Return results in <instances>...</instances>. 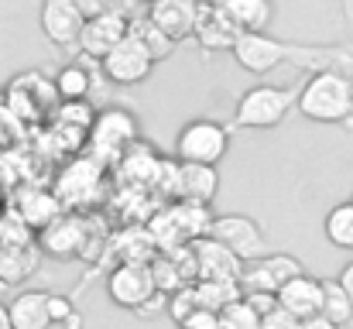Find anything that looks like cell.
I'll return each mask as SVG.
<instances>
[{"label":"cell","mask_w":353,"mask_h":329,"mask_svg":"<svg viewBox=\"0 0 353 329\" xmlns=\"http://www.w3.org/2000/svg\"><path fill=\"white\" fill-rule=\"evenodd\" d=\"M295 110L316 123H343L353 113V83L343 72H316L295 93Z\"/></svg>","instance_id":"6da1fadb"},{"label":"cell","mask_w":353,"mask_h":329,"mask_svg":"<svg viewBox=\"0 0 353 329\" xmlns=\"http://www.w3.org/2000/svg\"><path fill=\"white\" fill-rule=\"evenodd\" d=\"M295 107V90L288 86H271V83H261L254 90H247L234 110V127L243 130H271L278 127Z\"/></svg>","instance_id":"7a4b0ae2"},{"label":"cell","mask_w":353,"mask_h":329,"mask_svg":"<svg viewBox=\"0 0 353 329\" xmlns=\"http://www.w3.org/2000/svg\"><path fill=\"white\" fill-rule=\"evenodd\" d=\"M137 137H141V127H137V117H134L130 110L110 107V110H100V113L93 117L90 148H93V154H97L100 165L123 158V154L134 148Z\"/></svg>","instance_id":"3957f363"},{"label":"cell","mask_w":353,"mask_h":329,"mask_svg":"<svg viewBox=\"0 0 353 329\" xmlns=\"http://www.w3.org/2000/svg\"><path fill=\"white\" fill-rule=\"evenodd\" d=\"M230 151V130L220 120L199 117L189 120L179 137H175V158L179 161H196V165H220Z\"/></svg>","instance_id":"277c9868"},{"label":"cell","mask_w":353,"mask_h":329,"mask_svg":"<svg viewBox=\"0 0 353 329\" xmlns=\"http://www.w3.org/2000/svg\"><path fill=\"white\" fill-rule=\"evenodd\" d=\"M107 295L117 309L141 312L154 295H161L151 275V261H120L107 278Z\"/></svg>","instance_id":"5b68a950"},{"label":"cell","mask_w":353,"mask_h":329,"mask_svg":"<svg viewBox=\"0 0 353 329\" xmlns=\"http://www.w3.org/2000/svg\"><path fill=\"white\" fill-rule=\"evenodd\" d=\"M206 237H213V240H220L223 247H230L243 264H250V261H257V257L268 254V237H264V230L257 226V219L243 217V213L213 217Z\"/></svg>","instance_id":"8992f818"},{"label":"cell","mask_w":353,"mask_h":329,"mask_svg":"<svg viewBox=\"0 0 353 329\" xmlns=\"http://www.w3.org/2000/svg\"><path fill=\"white\" fill-rule=\"evenodd\" d=\"M100 69H103V76H107L110 83H117V86H137V83H144V79L151 76L154 59L148 55V48H144L134 34H127L123 41H117V45L100 59Z\"/></svg>","instance_id":"52a82bcc"},{"label":"cell","mask_w":353,"mask_h":329,"mask_svg":"<svg viewBox=\"0 0 353 329\" xmlns=\"http://www.w3.org/2000/svg\"><path fill=\"white\" fill-rule=\"evenodd\" d=\"M230 52H234L236 66L254 76H268L288 59V48L281 41H274L268 31H240Z\"/></svg>","instance_id":"ba28073f"},{"label":"cell","mask_w":353,"mask_h":329,"mask_svg":"<svg viewBox=\"0 0 353 329\" xmlns=\"http://www.w3.org/2000/svg\"><path fill=\"white\" fill-rule=\"evenodd\" d=\"M130 34V21H127V14L117 10V7H110V10H103V14H97V17H86L83 21V31H79V52L83 55H90V59H103L117 41H123Z\"/></svg>","instance_id":"9c48e42d"},{"label":"cell","mask_w":353,"mask_h":329,"mask_svg":"<svg viewBox=\"0 0 353 329\" xmlns=\"http://www.w3.org/2000/svg\"><path fill=\"white\" fill-rule=\"evenodd\" d=\"M302 261L292 257V254H264L257 261H250L243 271H240V288L243 292H278L288 278L302 275Z\"/></svg>","instance_id":"30bf717a"},{"label":"cell","mask_w":353,"mask_h":329,"mask_svg":"<svg viewBox=\"0 0 353 329\" xmlns=\"http://www.w3.org/2000/svg\"><path fill=\"white\" fill-rule=\"evenodd\" d=\"M192 261H196V281H240L243 261L230 247H223L213 237H199L189 243Z\"/></svg>","instance_id":"8fae6325"},{"label":"cell","mask_w":353,"mask_h":329,"mask_svg":"<svg viewBox=\"0 0 353 329\" xmlns=\"http://www.w3.org/2000/svg\"><path fill=\"white\" fill-rule=\"evenodd\" d=\"M83 14L76 10L72 0H41V14H38V24H41V34L59 45V48H72L79 45V31H83Z\"/></svg>","instance_id":"7c38bea8"},{"label":"cell","mask_w":353,"mask_h":329,"mask_svg":"<svg viewBox=\"0 0 353 329\" xmlns=\"http://www.w3.org/2000/svg\"><path fill=\"white\" fill-rule=\"evenodd\" d=\"M86 247V219L79 217H55L41 226L38 233V250L52 257H76Z\"/></svg>","instance_id":"4fadbf2b"},{"label":"cell","mask_w":353,"mask_h":329,"mask_svg":"<svg viewBox=\"0 0 353 329\" xmlns=\"http://www.w3.org/2000/svg\"><path fill=\"white\" fill-rule=\"evenodd\" d=\"M196 17H199V0H151L148 3V21L161 28L172 41L192 38Z\"/></svg>","instance_id":"5bb4252c"},{"label":"cell","mask_w":353,"mask_h":329,"mask_svg":"<svg viewBox=\"0 0 353 329\" xmlns=\"http://www.w3.org/2000/svg\"><path fill=\"white\" fill-rule=\"evenodd\" d=\"M220 192V172L216 165H196V161H179V182H175V199L182 203H199L210 206Z\"/></svg>","instance_id":"9a60e30c"},{"label":"cell","mask_w":353,"mask_h":329,"mask_svg":"<svg viewBox=\"0 0 353 329\" xmlns=\"http://www.w3.org/2000/svg\"><path fill=\"white\" fill-rule=\"evenodd\" d=\"M274 295H278V306L285 312H292L295 319H305V316L319 312V306H323V281L302 271V275L288 278Z\"/></svg>","instance_id":"2e32d148"},{"label":"cell","mask_w":353,"mask_h":329,"mask_svg":"<svg viewBox=\"0 0 353 329\" xmlns=\"http://www.w3.org/2000/svg\"><path fill=\"white\" fill-rule=\"evenodd\" d=\"M236 31L230 24V17L213 7V3H199V17H196V28H192V38L206 48V52H230L236 41Z\"/></svg>","instance_id":"e0dca14e"},{"label":"cell","mask_w":353,"mask_h":329,"mask_svg":"<svg viewBox=\"0 0 353 329\" xmlns=\"http://www.w3.org/2000/svg\"><path fill=\"white\" fill-rule=\"evenodd\" d=\"M41 250L38 243H0V285H24L38 271Z\"/></svg>","instance_id":"ac0fdd59"},{"label":"cell","mask_w":353,"mask_h":329,"mask_svg":"<svg viewBox=\"0 0 353 329\" xmlns=\"http://www.w3.org/2000/svg\"><path fill=\"white\" fill-rule=\"evenodd\" d=\"M7 312H10V326L14 329H52L48 292H38V288L17 292V295L7 302Z\"/></svg>","instance_id":"d6986e66"},{"label":"cell","mask_w":353,"mask_h":329,"mask_svg":"<svg viewBox=\"0 0 353 329\" xmlns=\"http://www.w3.org/2000/svg\"><path fill=\"white\" fill-rule=\"evenodd\" d=\"M213 7H220L236 31H268L271 17H274V3L271 0H213Z\"/></svg>","instance_id":"ffe728a7"},{"label":"cell","mask_w":353,"mask_h":329,"mask_svg":"<svg viewBox=\"0 0 353 329\" xmlns=\"http://www.w3.org/2000/svg\"><path fill=\"white\" fill-rule=\"evenodd\" d=\"M52 86H55V97H59L62 103H72V100H86V97H90V90H93V79H90L86 66H79V62H69V66H62V69L55 72Z\"/></svg>","instance_id":"44dd1931"},{"label":"cell","mask_w":353,"mask_h":329,"mask_svg":"<svg viewBox=\"0 0 353 329\" xmlns=\"http://www.w3.org/2000/svg\"><path fill=\"white\" fill-rule=\"evenodd\" d=\"M192 295H196V306L206 309V312H220L223 306L236 302L243 295L240 281H196L192 285Z\"/></svg>","instance_id":"7402d4cb"},{"label":"cell","mask_w":353,"mask_h":329,"mask_svg":"<svg viewBox=\"0 0 353 329\" xmlns=\"http://www.w3.org/2000/svg\"><path fill=\"white\" fill-rule=\"evenodd\" d=\"M323 230H326V240L333 247L353 250V199L350 203H336L323 219Z\"/></svg>","instance_id":"603a6c76"},{"label":"cell","mask_w":353,"mask_h":329,"mask_svg":"<svg viewBox=\"0 0 353 329\" xmlns=\"http://www.w3.org/2000/svg\"><path fill=\"white\" fill-rule=\"evenodd\" d=\"M59 210H62V203L52 192H31V196H24L17 203V213L28 219L31 230H41L45 223H52V219L59 217Z\"/></svg>","instance_id":"cb8c5ba5"},{"label":"cell","mask_w":353,"mask_h":329,"mask_svg":"<svg viewBox=\"0 0 353 329\" xmlns=\"http://www.w3.org/2000/svg\"><path fill=\"white\" fill-rule=\"evenodd\" d=\"M319 312L326 319H333L340 329L353 319V302L347 299V292L340 288L336 278H323V306H319Z\"/></svg>","instance_id":"d4e9b609"},{"label":"cell","mask_w":353,"mask_h":329,"mask_svg":"<svg viewBox=\"0 0 353 329\" xmlns=\"http://www.w3.org/2000/svg\"><path fill=\"white\" fill-rule=\"evenodd\" d=\"M130 34H134V38H137V41H141L144 48H148V55H151L154 62L168 59V55H172V48H175V41H172V38H168V34H165L161 28H154V24H151L148 17L134 21V24H130Z\"/></svg>","instance_id":"484cf974"},{"label":"cell","mask_w":353,"mask_h":329,"mask_svg":"<svg viewBox=\"0 0 353 329\" xmlns=\"http://www.w3.org/2000/svg\"><path fill=\"white\" fill-rule=\"evenodd\" d=\"M257 323H261V316L243 302V295L216 312V329H257Z\"/></svg>","instance_id":"4316f807"},{"label":"cell","mask_w":353,"mask_h":329,"mask_svg":"<svg viewBox=\"0 0 353 329\" xmlns=\"http://www.w3.org/2000/svg\"><path fill=\"white\" fill-rule=\"evenodd\" d=\"M0 243H34V230L17 210H7L0 217Z\"/></svg>","instance_id":"83f0119b"},{"label":"cell","mask_w":353,"mask_h":329,"mask_svg":"<svg viewBox=\"0 0 353 329\" xmlns=\"http://www.w3.org/2000/svg\"><path fill=\"white\" fill-rule=\"evenodd\" d=\"M48 316H52V326H65V329L83 326V319H79L72 299H65V295H52V292H48Z\"/></svg>","instance_id":"f1b7e54d"},{"label":"cell","mask_w":353,"mask_h":329,"mask_svg":"<svg viewBox=\"0 0 353 329\" xmlns=\"http://www.w3.org/2000/svg\"><path fill=\"white\" fill-rule=\"evenodd\" d=\"M165 309H168V316H172V319L182 326V323H185V319H189V316L199 309V306H196V295H192V285H189V288H179V292H172V299L165 302Z\"/></svg>","instance_id":"f546056e"},{"label":"cell","mask_w":353,"mask_h":329,"mask_svg":"<svg viewBox=\"0 0 353 329\" xmlns=\"http://www.w3.org/2000/svg\"><path fill=\"white\" fill-rule=\"evenodd\" d=\"M257 329H299V319H295L292 312H285V309L278 306V309H271L268 316H261Z\"/></svg>","instance_id":"4dcf8cb0"},{"label":"cell","mask_w":353,"mask_h":329,"mask_svg":"<svg viewBox=\"0 0 353 329\" xmlns=\"http://www.w3.org/2000/svg\"><path fill=\"white\" fill-rule=\"evenodd\" d=\"M243 302H247L257 316H268L271 309H278V295H274V292H243Z\"/></svg>","instance_id":"1f68e13d"},{"label":"cell","mask_w":353,"mask_h":329,"mask_svg":"<svg viewBox=\"0 0 353 329\" xmlns=\"http://www.w3.org/2000/svg\"><path fill=\"white\" fill-rule=\"evenodd\" d=\"M72 3H76V10H79L83 17H97V14L117 7V0H72Z\"/></svg>","instance_id":"d6a6232c"},{"label":"cell","mask_w":353,"mask_h":329,"mask_svg":"<svg viewBox=\"0 0 353 329\" xmlns=\"http://www.w3.org/2000/svg\"><path fill=\"white\" fill-rule=\"evenodd\" d=\"M179 329H216V312H206V309H196Z\"/></svg>","instance_id":"836d02e7"},{"label":"cell","mask_w":353,"mask_h":329,"mask_svg":"<svg viewBox=\"0 0 353 329\" xmlns=\"http://www.w3.org/2000/svg\"><path fill=\"white\" fill-rule=\"evenodd\" d=\"M299 329H340L333 319H326L323 312H312V316H305V319H299Z\"/></svg>","instance_id":"e575fe53"},{"label":"cell","mask_w":353,"mask_h":329,"mask_svg":"<svg viewBox=\"0 0 353 329\" xmlns=\"http://www.w3.org/2000/svg\"><path fill=\"white\" fill-rule=\"evenodd\" d=\"M336 281H340V288L347 292V299L353 302V261L343 268V271H340V278H336Z\"/></svg>","instance_id":"d590c367"},{"label":"cell","mask_w":353,"mask_h":329,"mask_svg":"<svg viewBox=\"0 0 353 329\" xmlns=\"http://www.w3.org/2000/svg\"><path fill=\"white\" fill-rule=\"evenodd\" d=\"M0 329H14V326H10V312H7V302H0Z\"/></svg>","instance_id":"8d00e7d4"},{"label":"cell","mask_w":353,"mask_h":329,"mask_svg":"<svg viewBox=\"0 0 353 329\" xmlns=\"http://www.w3.org/2000/svg\"><path fill=\"white\" fill-rule=\"evenodd\" d=\"M144 3H151V0H144Z\"/></svg>","instance_id":"74e56055"}]
</instances>
